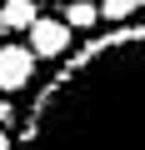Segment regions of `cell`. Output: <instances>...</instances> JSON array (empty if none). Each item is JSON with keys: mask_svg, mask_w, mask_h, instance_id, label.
Returning <instances> with one entry per match:
<instances>
[{"mask_svg": "<svg viewBox=\"0 0 145 150\" xmlns=\"http://www.w3.org/2000/svg\"><path fill=\"white\" fill-rule=\"evenodd\" d=\"M0 5H5L10 30H30V25L40 20V5H35V0H0Z\"/></svg>", "mask_w": 145, "mask_h": 150, "instance_id": "obj_3", "label": "cell"}, {"mask_svg": "<svg viewBox=\"0 0 145 150\" xmlns=\"http://www.w3.org/2000/svg\"><path fill=\"white\" fill-rule=\"evenodd\" d=\"M70 35H75V30H70V20L60 15H40L35 25H30V50L40 55V60H60L65 50H70Z\"/></svg>", "mask_w": 145, "mask_h": 150, "instance_id": "obj_1", "label": "cell"}, {"mask_svg": "<svg viewBox=\"0 0 145 150\" xmlns=\"http://www.w3.org/2000/svg\"><path fill=\"white\" fill-rule=\"evenodd\" d=\"M5 120H10V105H5V100H0V125H5Z\"/></svg>", "mask_w": 145, "mask_h": 150, "instance_id": "obj_7", "label": "cell"}, {"mask_svg": "<svg viewBox=\"0 0 145 150\" xmlns=\"http://www.w3.org/2000/svg\"><path fill=\"white\" fill-rule=\"evenodd\" d=\"M65 20H70V30H90V25H100V5L70 0V5H65Z\"/></svg>", "mask_w": 145, "mask_h": 150, "instance_id": "obj_4", "label": "cell"}, {"mask_svg": "<svg viewBox=\"0 0 145 150\" xmlns=\"http://www.w3.org/2000/svg\"><path fill=\"white\" fill-rule=\"evenodd\" d=\"M5 30H10V20H5V5H0V35H5Z\"/></svg>", "mask_w": 145, "mask_h": 150, "instance_id": "obj_6", "label": "cell"}, {"mask_svg": "<svg viewBox=\"0 0 145 150\" xmlns=\"http://www.w3.org/2000/svg\"><path fill=\"white\" fill-rule=\"evenodd\" d=\"M140 0H100V20H130Z\"/></svg>", "mask_w": 145, "mask_h": 150, "instance_id": "obj_5", "label": "cell"}, {"mask_svg": "<svg viewBox=\"0 0 145 150\" xmlns=\"http://www.w3.org/2000/svg\"><path fill=\"white\" fill-rule=\"evenodd\" d=\"M140 5H145V0H140Z\"/></svg>", "mask_w": 145, "mask_h": 150, "instance_id": "obj_9", "label": "cell"}, {"mask_svg": "<svg viewBox=\"0 0 145 150\" xmlns=\"http://www.w3.org/2000/svg\"><path fill=\"white\" fill-rule=\"evenodd\" d=\"M35 60L30 45H0V90H25L35 80Z\"/></svg>", "mask_w": 145, "mask_h": 150, "instance_id": "obj_2", "label": "cell"}, {"mask_svg": "<svg viewBox=\"0 0 145 150\" xmlns=\"http://www.w3.org/2000/svg\"><path fill=\"white\" fill-rule=\"evenodd\" d=\"M0 150H10V135H5V130H0Z\"/></svg>", "mask_w": 145, "mask_h": 150, "instance_id": "obj_8", "label": "cell"}]
</instances>
